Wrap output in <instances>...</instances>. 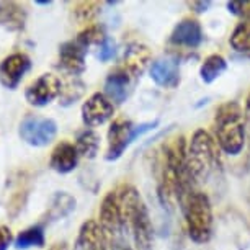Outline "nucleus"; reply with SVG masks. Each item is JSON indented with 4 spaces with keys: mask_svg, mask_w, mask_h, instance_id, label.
Segmentation results:
<instances>
[{
    "mask_svg": "<svg viewBox=\"0 0 250 250\" xmlns=\"http://www.w3.org/2000/svg\"><path fill=\"white\" fill-rule=\"evenodd\" d=\"M150 51L147 46L134 43L129 44L128 49L125 51V58H123V65L121 69L125 70L126 74L133 77H141L143 72L147 69V65L150 62Z\"/></svg>",
    "mask_w": 250,
    "mask_h": 250,
    "instance_id": "16",
    "label": "nucleus"
},
{
    "mask_svg": "<svg viewBox=\"0 0 250 250\" xmlns=\"http://www.w3.org/2000/svg\"><path fill=\"white\" fill-rule=\"evenodd\" d=\"M131 77L121 67L110 72L105 82V97L113 105H123L129 95Z\"/></svg>",
    "mask_w": 250,
    "mask_h": 250,
    "instance_id": "17",
    "label": "nucleus"
},
{
    "mask_svg": "<svg viewBox=\"0 0 250 250\" xmlns=\"http://www.w3.org/2000/svg\"><path fill=\"white\" fill-rule=\"evenodd\" d=\"M79 155H83L87 159H93L100 149V136L95 131L85 129L77 136V143H75Z\"/></svg>",
    "mask_w": 250,
    "mask_h": 250,
    "instance_id": "23",
    "label": "nucleus"
},
{
    "mask_svg": "<svg viewBox=\"0 0 250 250\" xmlns=\"http://www.w3.org/2000/svg\"><path fill=\"white\" fill-rule=\"evenodd\" d=\"M26 25V10L17 2H0V26L8 31H23Z\"/></svg>",
    "mask_w": 250,
    "mask_h": 250,
    "instance_id": "19",
    "label": "nucleus"
},
{
    "mask_svg": "<svg viewBox=\"0 0 250 250\" xmlns=\"http://www.w3.org/2000/svg\"><path fill=\"white\" fill-rule=\"evenodd\" d=\"M115 113V105L105 97V93H93L82 105V121L88 128H95L106 123Z\"/></svg>",
    "mask_w": 250,
    "mask_h": 250,
    "instance_id": "11",
    "label": "nucleus"
},
{
    "mask_svg": "<svg viewBox=\"0 0 250 250\" xmlns=\"http://www.w3.org/2000/svg\"><path fill=\"white\" fill-rule=\"evenodd\" d=\"M36 3H38V5H49V0H48V2H44V0H36Z\"/></svg>",
    "mask_w": 250,
    "mask_h": 250,
    "instance_id": "32",
    "label": "nucleus"
},
{
    "mask_svg": "<svg viewBox=\"0 0 250 250\" xmlns=\"http://www.w3.org/2000/svg\"><path fill=\"white\" fill-rule=\"evenodd\" d=\"M228 69V62L223 56L219 54H211L208 56L205 59V62L201 64V69H200V75H201V80L206 83H211L214 82L216 79L221 77V74Z\"/></svg>",
    "mask_w": 250,
    "mask_h": 250,
    "instance_id": "22",
    "label": "nucleus"
},
{
    "mask_svg": "<svg viewBox=\"0 0 250 250\" xmlns=\"http://www.w3.org/2000/svg\"><path fill=\"white\" fill-rule=\"evenodd\" d=\"M221 165L219 146L205 129H198L187 149V167L195 183H205L218 172Z\"/></svg>",
    "mask_w": 250,
    "mask_h": 250,
    "instance_id": "3",
    "label": "nucleus"
},
{
    "mask_svg": "<svg viewBox=\"0 0 250 250\" xmlns=\"http://www.w3.org/2000/svg\"><path fill=\"white\" fill-rule=\"evenodd\" d=\"M188 235L193 242L205 244L213 232V208L206 193L193 191L183 203Z\"/></svg>",
    "mask_w": 250,
    "mask_h": 250,
    "instance_id": "4",
    "label": "nucleus"
},
{
    "mask_svg": "<svg viewBox=\"0 0 250 250\" xmlns=\"http://www.w3.org/2000/svg\"><path fill=\"white\" fill-rule=\"evenodd\" d=\"M74 209H75V198L70 196L69 193H65V191H59V193H56L53 198L48 216L51 221H58V219L65 218V216H69Z\"/></svg>",
    "mask_w": 250,
    "mask_h": 250,
    "instance_id": "20",
    "label": "nucleus"
},
{
    "mask_svg": "<svg viewBox=\"0 0 250 250\" xmlns=\"http://www.w3.org/2000/svg\"><path fill=\"white\" fill-rule=\"evenodd\" d=\"M170 43L182 48L195 49L203 43V30L196 20L185 18L173 28L170 35Z\"/></svg>",
    "mask_w": 250,
    "mask_h": 250,
    "instance_id": "14",
    "label": "nucleus"
},
{
    "mask_svg": "<svg viewBox=\"0 0 250 250\" xmlns=\"http://www.w3.org/2000/svg\"><path fill=\"white\" fill-rule=\"evenodd\" d=\"M100 226H102L105 235L111 240V242H118V239H120L121 234L125 232L116 191H110L105 198H103L102 206H100Z\"/></svg>",
    "mask_w": 250,
    "mask_h": 250,
    "instance_id": "8",
    "label": "nucleus"
},
{
    "mask_svg": "<svg viewBox=\"0 0 250 250\" xmlns=\"http://www.w3.org/2000/svg\"><path fill=\"white\" fill-rule=\"evenodd\" d=\"M79 152L77 147L74 144L62 141L54 147V150L51 152V160L49 165L53 170L58 173H69L72 172L79 164Z\"/></svg>",
    "mask_w": 250,
    "mask_h": 250,
    "instance_id": "18",
    "label": "nucleus"
},
{
    "mask_svg": "<svg viewBox=\"0 0 250 250\" xmlns=\"http://www.w3.org/2000/svg\"><path fill=\"white\" fill-rule=\"evenodd\" d=\"M115 191L118 203H120L123 228L131 232L136 247L139 250H150L152 249L154 230L143 196L131 185H121Z\"/></svg>",
    "mask_w": 250,
    "mask_h": 250,
    "instance_id": "1",
    "label": "nucleus"
},
{
    "mask_svg": "<svg viewBox=\"0 0 250 250\" xmlns=\"http://www.w3.org/2000/svg\"><path fill=\"white\" fill-rule=\"evenodd\" d=\"M31 69V59L23 53L7 56L0 62V83L8 90H15L25 74Z\"/></svg>",
    "mask_w": 250,
    "mask_h": 250,
    "instance_id": "10",
    "label": "nucleus"
},
{
    "mask_svg": "<svg viewBox=\"0 0 250 250\" xmlns=\"http://www.w3.org/2000/svg\"><path fill=\"white\" fill-rule=\"evenodd\" d=\"M113 245V250H133L129 247V245H126V244H123V242H120V240H118V242H111Z\"/></svg>",
    "mask_w": 250,
    "mask_h": 250,
    "instance_id": "29",
    "label": "nucleus"
},
{
    "mask_svg": "<svg viewBox=\"0 0 250 250\" xmlns=\"http://www.w3.org/2000/svg\"><path fill=\"white\" fill-rule=\"evenodd\" d=\"M18 134L26 144L33 146V147H43V146H48L54 141L56 134H58V125L51 118L28 115L20 123Z\"/></svg>",
    "mask_w": 250,
    "mask_h": 250,
    "instance_id": "6",
    "label": "nucleus"
},
{
    "mask_svg": "<svg viewBox=\"0 0 250 250\" xmlns=\"http://www.w3.org/2000/svg\"><path fill=\"white\" fill-rule=\"evenodd\" d=\"M75 250H108V239L102 226L95 221H85L80 226Z\"/></svg>",
    "mask_w": 250,
    "mask_h": 250,
    "instance_id": "15",
    "label": "nucleus"
},
{
    "mask_svg": "<svg viewBox=\"0 0 250 250\" xmlns=\"http://www.w3.org/2000/svg\"><path fill=\"white\" fill-rule=\"evenodd\" d=\"M106 38L108 36L105 35V31H103L102 26L92 25V26H87L85 30L79 33V36L75 38V43L80 44L83 49L88 51L90 46H102L103 43H105Z\"/></svg>",
    "mask_w": 250,
    "mask_h": 250,
    "instance_id": "24",
    "label": "nucleus"
},
{
    "mask_svg": "<svg viewBox=\"0 0 250 250\" xmlns=\"http://www.w3.org/2000/svg\"><path fill=\"white\" fill-rule=\"evenodd\" d=\"M43 245H44V228L41 224L31 226V228L21 230L15 239V247L18 250L43 247Z\"/></svg>",
    "mask_w": 250,
    "mask_h": 250,
    "instance_id": "21",
    "label": "nucleus"
},
{
    "mask_svg": "<svg viewBox=\"0 0 250 250\" xmlns=\"http://www.w3.org/2000/svg\"><path fill=\"white\" fill-rule=\"evenodd\" d=\"M214 139L229 155H237L245 144V113L239 103H223L214 116Z\"/></svg>",
    "mask_w": 250,
    "mask_h": 250,
    "instance_id": "2",
    "label": "nucleus"
},
{
    "mask_svg": "<svg viewBox=\"0 0 250 250\" xmlns=\"http://www.w3.org/2000/svg\"><path fill=\"white\" fill-rule=\"evenodd\" d=\"M245 121H247L249 128H250V93L247 97V103H245Z\"/></svg>",
    "mask_w": 250,
    "mask_h": 250,
    "instance_id": "30",
    "label": "nucleus"
},
{
    "mask_svg": "<svg viewBox=\"0 0 250 250\" xmlns=\"http://www.w3.org/2000/svg\"><path fill=\"white\" fill-rule=\"evenodd\" d=\"M115 53H116V43L111 38H106L105 43L100 46V51H98V59L106 62V61H110L115 56Z\"/></svg>",
    "mask_w": 250,
    "mask_h": 250,
    "instance_id": "27",
    "label": "nucleus"
},
{
    "mask_svg": "<svg viewBox=\"0 0 250 250\" xmlns=\"http://www.w3.org/2000/svg\"><path fill=\"white\" fill-rule=\"evenodd\" d=\"M61 90H62V83L58 75L43 74L28 85L25 98L31 106L41 108L49 105L54 98H58L61 95Z\"/></svg>",
    "mask_w": 250,
    "mask_h": 250,
    "instance_id": "7",
    "label": "nucleus"
},
{
    "mask_svg": "<svg viewBox=\"0 0 250 250\" xmlns=\"http://www.w3.org/2000/svg\"><path fill=\"white\" fill-rule=\"evenodd\" d=\"M100 12V3L98 2H79L74 7V17L80 23L92 21Z\"/></svg>",
    "mask_w": 250,
    "mask_h": 250,
    "instance_id": "26",
    "label": "nucleus"
},
{
    "mask_svg": "<svg viewBox=\"0 0 250 250\" xmlns=\"http://www.w3.org/2000/svg\"><path fill=\"white\" fill-rule=\"evenodd\" d=\"M87 49L74 41H67L59 48V67L72 77H77L85 70Z\"/></svg>",
    "mask_w": 250,
    "mask_h": 250,
    "instance_id": "12",
    "label": "nucleus"
},
{
    "mask_svg": "<svg viewBox=\"0 0 250 250\" xmlns=\"http://www.w3.org/2000/svg\"><path fill=\"white\" fill-rule=\"evenodd\" d=\"M49 250H69V249H67V245H65V244L62 242V244H56V245H53V247H51Z\"/></svg>",
    "mask_w": 250,
    "mask_h": 250,
    "instance_id": "31",
    "label": "nucleus"
},
{
    "mask_svg": "<svg viewBox=\"0 0 250 250\" xmlns=\"http://www.w3.org/2000/svg\"><path fill=\"white\" fill-rule=\"evenodd\" d=\"M150 77L164 88H175L180 83V64L175 58H162L150 65Z\"/></svg>",
    "mask_w": 250,
    "mask_h": 250,
    "instance_id": "13",
    "label": "nucleus"
},
{
    "mask_svg": "<svg viewBox=\"0 0 250 250\" xmlns=\"http://www.w3.org/2000/svg\"><path fill=\"white\" fill-rule=\"evenodd\" d=\"M229 12L240 17L229 43L239 53H250V2H229Z\"/></svg>",
    "mask_w": 250,
    "mask_h": 250,
    "instance_id": "9",
    "label": "nucleus"
},
{
    "mask_svg": "<svg viewBox=\"0 0 250 250\" xmlns=\"http://www.w3.org/2000/svg\"><path fill=\"white\" fill-rule=\"evenodd\" d=\"M12 244V232L5 226H0V250H7Z\"/></svg>",
    "mask_w": 250,
    "mask_h": 250,
    "instance_id": "28",
    "label": "nucleus"
},
{
    "mask_svg": "<svg viewBox=\"0 0 250 250\" xmlns=\"http://www.w3.org/2000/svg\"><path fill=\"white\" fill-rule=\"evenodd\" d=\"M83 92H85V83L77 77L70 79L65 85H62V90H61V95H59L61 97L59 103L62 106L72 105V103H75L83 95Z\"/></svg>",
    "mask_w": 250,
    "mask_h": 250,
    "instance_id": "25",
    "label": "nucleus"
},
{
    "mask_svg": "<svg viewBox=\"0 0 250 250\" xmlns=\"http://www.w3.org/2000/svg\"><path fill=\"white\" fill-rule=\"evenodd\" d=\"M159 123H146V125L134 126L129 120L120 118L111 123L110 129H108V150H106V160H116L120 159L123 152L129 147L136 138L147 133L149 129H154Z\"/></svg>",
    "mask_w": 250,
    "mask_h": 250,
    "instance_id": "5",
    "label": "nucleus"
}]
</instances>
